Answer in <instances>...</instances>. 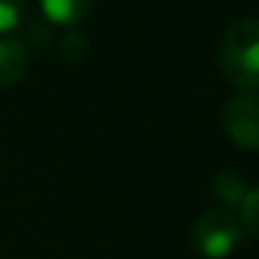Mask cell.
I'll use <instances>...</instances> for the list:
<instances>
[{
	"mask_svg": "<svg viewBox=\"0 0 259 259\" xmlns=\"http://www.w3.org/2000/svg\"><path fill=\"white\" fill-rule=\"evenodd\" d=\"M220 70L226 81L242 92L259 84V23L256 17H240L226 28L220 39Z\"/></svg>",
	"mask_w": 259,
	"mask_h": 259,
	"instance_id": "cell-1",
	"label": "cell"
},
{
	"mask_svg": "<svg viewBox=\"0 0 259 259\" xmlns=\"http://www.w3.org/2000/svg\"><path fill=\"white\" fill-rule=\"evenodd\" d=\"M190 242L203 259H226L242 242L240 220H237V214H231L223 206H209L192 223Z\"/></svg>",
	"mask_w": 259,
	"mask_h": 259,
	"instance_id": "cell-2",
	"label": "cell"
},
{
	"mask_svg": "<svg viewBox=\"0 0 259 259\" xmlns=\"http://www.w3.org/2000/svg\"><path fill=\"white\" fill-rule=\"evenodd\" d=\"M223 128L234 145L245 151L259 148V101L253 92L234 95L223 106Z\"/></svg>",
	"mask_w": 259,
	"mask_h": 259,
	"instance_id": "cell-3",
	"label": "cell"
},
{
	"mask_svg": "<svg viewBox=\"0 0 259 259\" xmlns=\"http://www.w3.org/2000/svg\"><path fill=\"white\" fill-rule=\"evenodd\" d=\"M31 51L17 36H0V90H12L25 78Z\"/></svg>",
	"mask_w": 259,
	"mask_h": 259,
	"instance_id": "cell-4",
	"label": "cell"
},
{
	"mask_svg": "<svg viewBox=\"0 0 259 259\" xmlns=\"http://www.w3.org/2000/svg\"><path fill=\"white\" fill-rule=\"evenodd\" d=\"M95 0H39L42 14L56 25H78Z\"/></svg>",
	"mask_w": 259,
	"mask_h": 259,
	"instance_id": "cell-5",
	"label": "cell"
},
{
	"mask_svg": "<svg viewBox=\"0 0 259 259\" xmlns=\"http://www.w3.org/2000/svg\"><path fill=\"white\" fill-rule=\"evenodd\" d=\"M251 187L245 184V179L231 170H220L218 176L212 179V195L223 203V209H237L242 203V198L248 195Z\"/></svg>",
	"mask_w": 259,
	"mask_h": 259,
	"instance_id": "cell-6",
	"label": "cell"
},
{
	"mask_svg": "<svg viewBox=\"0 0 259 259\" xmlns=\"http://www.w3.org/2000/svg\"><path fill=\"white\" fill-rule=\"evenodd\" d=\"M256 209H259V192L248 190V195L237 206V220H240L242 234H251V237L256 234Z\"/></svg>",
	"mask_w": 259,
	"mask_h": 259,
	"instance_id": "cell-7",
	"label": "cell"
},
{
	"mask_svg": "<svg viewBox=\"0 0 259 259\" xmlns=\"http://www.w3.org/2000/svg\"><path fill=\"white\" fill-rule=\"evenodd\" d=\"M59 51H62L64 62L70 64H78L87 59V51H90V45H87V36L78 34V31H70L67 36H62V45H59Z\"/></svg>",
	"mask_w": 259,
	"mask_h": 259,
	"instance_id": "cell-8",
	"label": "cell"
},
{
	"mask_svg": "<svg viewBox=\"0 0 259 259\" xmlns=\"http://www.w3.org/2000/svg\"><path fill=\"white\" fill-rule=\"evenodd\" d=\"M25 12V0H0V34L17 28Z\"/></svg>",
	"mask_w": 259,
	"mask_h": 259,
	"instance_id": "cell-9",
	"label": "cell"
}]
</instances>
